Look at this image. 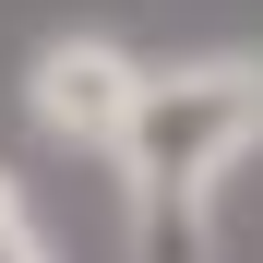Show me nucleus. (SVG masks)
<instances>
[{"mask_svg": "<svg viewBox=\"0 0 263 263\" xmlns=\"http://www.w3.org/2000/svg\"><path fill=\"white\" fill-rule=\"evenodd\" d=\"M251 144H263V60L203 48V60H144V96L108 156H120L132 215H167V203H215V180Z\"/></svg>", "mask_w": 263, "mask_h": 263, "instance_id": "1", "label": "nucleus"}, {"mask_svg": "<svg viewBox=\"0 0 263 263\" xmlns=\"http://www.w3.org/2000/svg\"><path fill=\"white\" fill-rule=\"evenodd\" d=\"M132 96H144V60L120 48V36H48V48L24 60V120L48 132V144H120Z\"/></svg>", "mask_w": 263, "mask_h": 263, "instance_id": "2", "label": "nucleus"}, {"mask_svg": "<svg viewBox=\"0 0 263 263\" xmlns=\"http://www.w3.org/2000/svg\"><path fill=\"white\" fill-rule=\"evenodd\" d=\"M0 263H60V251H48V228H36V203L12 192V167H0Z\"/></svg>", "mask_w": 263, "mask_h": 263, "instance_id": "3", "label": "nucleus"}]
</instances>
